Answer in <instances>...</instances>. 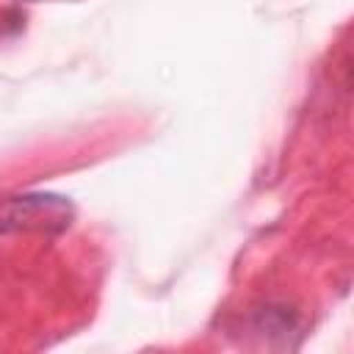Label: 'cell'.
<instances>
[{"mask_svg": "<svg viewBox=\"0 0 354 354\" xmlns=\"http://www.w3.org/2000/svg\"><path fill=\"white\" fill-rule=\"evenodd\" d=\"M252 329L260 332V335H268V337H282V340H288V335L296 332V315H293L288 307L266 304V307L254 310V315H252Z\"/></svg>", "mask_w": 354, "mask_h": 354, "instance_id": "cell-2", "label": "cell"}, {"mask_svg": "<svg viewBox=\"0 0 354 354\" xmlns=\"http://www.w3.org/2000/svg\"><path fill=\"white\" fill-rule=\"evenodd\" d=\"M75 221V207L58 194H17L0 199V235L14 232H44L58 235Z\"/></svg>", "mask_w": 354, "mask_h": 354, "instance_id": "cell-1", "label": "cell"}]
</instances>
